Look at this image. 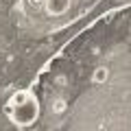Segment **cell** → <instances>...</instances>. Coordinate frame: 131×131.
Listing matches in <instances>:
<instances>
[{
	"label": "cell",
	"instance_id": "1",
	"mask_svg": "<svg viewBox=\"0 0 131 131\" xmlns=\"http://www.w3.org/2000/svg\"><path fill=\"white\" fill-rule=\"evenodd\" d=\"M5 112L15 127L26 129L39 118V101L35 98V94L31 90H20L7 101Z\"/></svg>",
	"mask_w": 131,
	"mask_h": 131
},
{
	"label": "cell",
	"instance_id": "2",
	"mask_svg": "<svg viewBox=\"0 0 131 131\" xmlns=\"http://www.w3.org/2000/svg\"><path fill=\"white\" fill-rule=\"evenodd\" d=\"M46 2V11L48 15L57 18V15H63L66 11L70 9V0H44Z\"/></svg>",
	"mask_w": 131,
	"mask_h": 131
},
{
	"label": "cell",
	"instance_id": "3",
	"mask_svg": "<svg viewBox=\"0 0 131 131\" xmlns=\"http://www.w3.org/2000/svg\"><path fill=\"white\" fill-rule=\"evenodd\" d=\"M107 77H109V70L105 68V66H98L96 70H94V74H92V81L94 83H105Z\"/></svg>",
	"mask_w": 131,
	"mask_h": 131
},
{
	"label": "cell",
	"instance_id": "4",
	"mask_svg": "<svg viewBox=\"0 0 131 131\" xmlns=\"http://www.w3.org/2000/svg\"><path fill=\"white\" fill-rule=\"evenodd\" d=\"M52 112H55V114H61V112H66V103L61 101V98H57L55 103H52Z\"/></svg>",
	"mask_w": 131,
	"mask_h": 131
}]
</instances>
